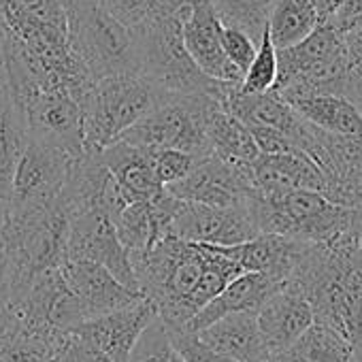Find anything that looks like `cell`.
Segmentation results:
<instances>
[{
  "instance_id": "19",
  "label": "cell",
  "mask_w": 362,
  "mask_h": 362,
  "mask_svg": "<svg viewBox=\"0 0 362 362\" xmlns=\"http://www.w3.org/2000/svg\"><path fill=\"white\" fill-rule=\"evenodd\" d=\"M256 320L269 351L279 354L313 324V311L298 288L284 284L262 303Z\"/></svg>"
},
{
  "instance_id": "24",
  "label": "cell",
  "mask_w": 362,
  "mask_h": 362,
  "mask_svg": "<svg viewBox=\"0 0 362 362\" xmlns=\"http://www.w3.org/2000/svg\"><path fill=\"white\" fill-rule=\"evenodd\" d=\"M207 147L211 156L237 166H250L260 156L247 126L220 100L211 107L207 117Z\"/></svg>"
},
{
  "instance_id": "7",
  "label": "cell",
  "mask_w": 362,
  "mask_h": 362,
  "mask_svg": "<svg viewBox=\"0 0 362 362\" xmlns=\"http://www.w3.org/2000/svg\"><path fill=\"white\" fill-rule=\"evenodd\" d=\"M69 41L94 81L109 75L139 73L134 30L122 24L96 0H62Z\"/></svg>"
},
{
  "instance_id": "38",
  "label": "cell",
  "mask_w": 362,
  "mask_h": 362,
  "mask_svg": "<svg viewBox=\"0 0 362 362\" xmlns=\"http://www.w3.org/2000/svg\"><path fill=\"white\" fill-rule=\"evenodd\" d=\"M345 35V45L351 58V66L362 71V28L360 30H347Z\"/></svg>"
},
{
  "instance_id": "16",
  "label": "cell",
  "mask_w": 362,
  "mask_h": 362,
  "mask_svg": "<svg viewBox=\"0 0 362 362\" xmlns=\"http://www.w3.org/2000/svg\"><path fill=\"white\" fill-rule=\"evenodd\" d=\"M62 275L77 296L86 320L115 311L141 298L139 292L126 288L109 269L92 260H64Z\"/></svg>"
},
{
  "instance_id": "17",
  "label": "cell",
  "mask_w": 362,
  "mask_h": 362,
  "mask_svg": "<svg viewBox=\"0 0 362 362\" xmlns=\"http://www.w3.org/2000/svg\"><path fill=\"white\" fill-rule=\"evenodd\" d=\"M252 181L258 192H286V190H313L326 197L328 179L322 168L303 151L260 153L250 164Z\"/></svg>"
},
{
  "instance_id": "31",
  "label": "cell",
  "mask_w": 362,
  "mask_h": 362,
  "mask_svg": "<svg viewBox=\"0 0 362 362\" xmlns=\"http://www.w3.org/2000/svg\"><path fill=\"white\" fill-rule=\"evenodd\" d=\"M128 362H184V358L173 347L160 317H156L136 341Z\"/></svg>"
},
{
  "instance_id": "4",
  "label": "cell",
  "mask_w": 362,
  "mask_h": 362,
  "mask_svg": "<svg viewBox=\"0 0 362 362\" xmlns=\"http://www.w3.org/2000/svg\"><path fill=\"white\" fill-rule=\"evenodd\" d=\"M351 58L345 35L330 22H320L296 45L277 49L273 92L286 103L305 94L345 96L351 83Z\"/></svg>"
},
{
  "instance_id": "13",
  "label": "cell",
  "mask_w": 362,
  "mask_h": 362,
  "mask_svg": "<svg viewBox=\"0 0 362 362\" xmlns=\"http://www.w3.org/2000/svg\"><path fill=\"white\" fill-rule=\"evenodd\" d=\"M60 201L71 216L79 211H103L113 222L124 207L132 203L105 166L100 153L92 151H83L73 162Z\"/></svg>"
},
{
  "instance_id": "27",
  "label": "cell",
  "mask_w": 362,
  "mask_h": 362,
  "mask_svg": "<svg viewBox=\"0 0 362 362\" xmlns=\"http://www.w3.org/2000/svg\"><path fill=\"white\" fill-rule=\"evenodd\" d=\"M58 341L22 326L7 309V322L0 328V362H54Z\"/></svg>"
},
{
  "instance_id": "23",
  "label": "cell",
  "mask_w": 362,
  "mask_h": 362,
  "mask_svg": "<svg viewBox=\"0 0 362 362\" xmlns=\"http://www.w3.org/2000/svg\"><path fill=\"white\" fill-rule=\"evenodd\" d=\"M28 143L24 113L0 77V209L7 211L16 166Z\"/></svg>"
},
{
  "instance_id": "34",
  "label": "cell",
  "mask_w": 362,
  "mask_h": 362,
  "mask_svg": "<svg viewBox=\"0 0 362 362\" xmlns=\"http://www.w3.org/2000/svg\"><path fill=\"white\" fill-rule=\"evenodd\" d=\"M220 43H222V49H224L228 62L243 75L256 56L258 43L245 30H241L237 26H228V24H222Z\"/></svg>"
},
{
  "instance_id": "3",
  "label": "cell",
  "mask_w": 362,
  "mask_h": 362,
  "mask_svg": "<svg viewBox=\"0 0 362 362\" xmlns=\"http://www.w3.org/2000/svg\"><path fill=\"white\" fill-rule=\"evenodd\" d=\"M258 233L284 235L305 243H330L362 228V211L332 203L322 192H258L247 199Z\"/></svg>"
},
{
  "instance_id": "39",
  "label": "cell",
  "mask_w": 362,
  "mask_h": 362,
  "mask_svg": "<svg viewBox=\"0 0 362 362\" xmlns=\"http://www.w3.org/2000/svg\"><path fill=\"white\" fill-rule=\"evenodd\" d=\"M307 3L311 5V9L315 11L320 22H332L341 9L343 0H307Z\"/></svg>"
},
{
  "instance_id": "28",
  "label": "cell",
  "mask_w": 362,
  "mask_h": 362,
  "mask_svg": "<svg viewBox=\"0 0 362 362\" xmlns=\"http://www.w3.org/2000/svg\"><path fill=\"white\" fill-rule=\"evenodd\" d=\"M320 24L307 0H275L267 30L277 49L296 45Z\"/></svg>"
},
{
  "instance_id": "40",
  "label": "cell",
  "mask_w": 362,
  "mask_h": 362,
  "mask_svg": "<svg viewBox=\"0 0 362 362\" xmlns=\"http://www.w3.org/2000/svg\"><path fill=\"white\" fill-rule=\"evenodd\" d=\"M347 100H351V103L356 105V109L360 111V115H362V86H358V88H354V90L349 92V96H347Z\"/></svg>"
},
{
  "instance_id": "9",
  "label": "cell",
  "mask_w": 362,
  "mask_h": 362,
  "mask_svg": "<svg viewBox=\"0 0 362 362\" xmlns=\"http://www.w3.org/2000/svg\"><path fill=\"white\" fill-rule=\"evenodd\" d=\"M77 158L79 156H73L56 145L28 139L16 166L5 216H26L54 205L64 190Z\"/></svg>"
},
{
  "instance_id": "15",
  "label": "cell",
  "mask_w": 362,
  "mask_h": 362,
  "mask_svg": "<svg viewBox=\"0 0 362 362\" xmlns=\"http://www.w3.org/2000/svg\"><path fill=\"white\" fill-rule=\"evenodd\" d=\"M222 22L211 0H190V11L184 20V43L194 64L211 79L224 83H241L243 75L228 62L220 43Z\"/></svg>"
},
{
  "instance_id": "11",
  "label": "cell",
  "mask_w": 362,
  "mask_h": 362,
  "mask_svg": "<svg viewBox=\"0 0 362 362\" xmlns=\"http://www.w3.org/2000/svg\"><path fill=\"white\" fill-rule=\"evenodd\" d=\"M256 235L260 233L247 203L237 207H211L181 201L170 226V237L216 247L237 245L254 239Z\"/></svg>"
},
{
  "instance_id": "41",
  "label": "cell",
  "mask_w": 362,
  "mask_h": 362,
  "mask_svg": "<svg viewBox=\"0 0 362 362\" xmlns=\"http://www.w3.org/2000/svg\"><path fill=\"white\" fill-rule=\"evenodd\" d=\"M358 86H362V71H360V69H354V75H351V86H349V90H347L345 98H347V96H349V92H351L354 88H358Z\"/></svg>"
},
{
  "instance_id": "25",
  "label": "cell",
  "mask_w": 362,
  "mask_h": 362,
  "mask_svg": "<svg viewBox=\"0 0 362 362\" xmlns=\"http://www.w3.org/2000/svg\"><path fill=\"white\" fill-rule=\"evenodd\" d=\"M288 105L315 128L337 136H362V115L351 100L339 94H305Z\"/></svg>"
},
{
  "instance_id": "10",
  "label": "cell",
  "mask_w": 362,
  "mask_h": 362,
  "mask_svg": "<svg viewBox=\"0 0 362 362\" xmlns=\"http://www.w3.org/2000/svg\"><path fill=\"white\" fill-rule=\"evenodd\" d=\"M166 190L179 201L211 207L245 205L256 194L250 166H237L211 153L201 158L184 179L166 186Z\"/></svg>"
},
{
  "instance_id": "21",
  "label": "cell",
  "mask_w": 362,
  "mask_h": 362,
  "mask_svg": "<svg viewBox=\"0 0 362 362\" xmlns=\"http://www.w3.org/2000/svg\"><path fill=\"white\" fill-rule=\"evenodd\" d=\"M284 284L264 275L245 271L235 277L222 292H218L188 324V330L197 332L211 322L230 313H258L262 303L281 288Z\"/></svg>"
},
{
  "instance_id": "32",
  "label": "cell",
  "mask_w": 362,
  "mask_h": 362,
  "mask_svg": "<svg viewBox=\"0 0 362 362\" xmlns=\"http://www.w3.org/2000/svg\"><path fill=\"white\" fill-rule=\"evenodd\" d=\"M201 158L205 156H197L184 149H151L153 170L164 188L184 179Z\"/></svg>"
},
{
  "instance_id": "5",
  "label": "cell",
  "mask_w": 362,
  "mask_h": 362,
  "mask_svg": "<svg viewBox=\"0 0 362 362\" xmlns=\"http://www.w3.org/2000/svg\"><path fill=\"white\" fill-rule=\"evenodd\" d=\"M173 92L141 73L109 75L90 86L81 100L83 149L98 153L151 113Z\"/></svg>"
},
{
  "instance_id": "30",
  "label": "cell",
  "mask_w": 362,
  "mask_h": 362,
  "mask_svg": "<svg viewBox=\"0 0 362 362\" xmlns=\"http://www.w3.org/2000/svg\"><path fill=\"white\" fill-rule=\"evenodd\" d=\"M275 79H277V47L273 45L271 35L264 28L258 41L256 56L250 62L247 71L243 73L241 90L247 94H262V92L273 90Z\"/></svg>"
},
{
  "instance_id": "12",
  "label": "cell",
  "mask_w": 362,
  "mask_h": 362,
  "mask_svg": "<svg viewBox=\"0 0 362 362\" xmlns=\"http://www.w3.org/2000/svg\"><path fill=\"white\" fill-rule=\"evenodd\" d=\"M66 260L98 262L109 269L126 288L139 292L130 254L122 245L113 220L103 211H79L71 216Z\"/></svg>"
},
{
  "instance_id": "20",
  "label": "cell",
  "mask_w": 362,
  "mask_h": 362,
  "mask_svg": "<svg viewBox=\"0 0 362 362\" xmlns=\"http://www.w3.org/2000/svg\"><path fill=\"white\" fill-rule=\"evenodd\" d=\"M197 337L214 351L235 362H267L271 351L262 339L256 313H230L197 330Z\"/></svg>"
},
{
  "instance_id": "14",
  "label": "cell",
  "mask_w": 362,
  "mask_h": 362,
  "mask_svg": "<svg viewBox=\"0 0 362 362\" xmlns=\"http://www.w3.org/2000/svg\"><path fill=\"white\" fill-rule=\"evenodd\" d=\"M156 317L158 311L151 300L141 296L126 307L81 322L75 330L90 339L113 362H128L136 341Z\"/></svg>"
},
{
  "instance_id": "8",
  "label": "cell",
  "mask_w": 362,
  "mask_h": 362,
  "mask_svg": "<svg viewBox=\"0 0 362 362\" xmlns=\"http://www.w3.org/2000/svg\"><path fill=\"white\" fill-rule=\"evenodd\" d=\"M218 103L209 94H170L119 139L147 149H184L207 156V117Z\"/></svg>"
},
{
  "instance_id": "35",
  "label": "cell",
  "mask_w": 362,
  "mask_h": 362,
  "mask_svg": "<svg viewBox=\"0 0 362 362\" xmlns=\"http://www.w3.org/2000/svg\"><path fill=\"white\" fill-rule=\"evenodd\" d=\"M173 347L184 358V362H235L233 358H226L214 349H209L192 330H179V332H166Z\"/></svg>"
},
{
  "instance_id": "37",
  "label": "cell",
  "mask_w": 362,
  "mask_h": 362,
  "mask_svg": "<svg viewBox=\"0 0 362 362\" xmlns=\"http://www.w3.org/2000/svg\"><path fill=\"white\" fill-rule=\"evenodd\" d=\"M9 303H11V258L3 233H0V309H9Z\"/></svg>"
},
{
  "instance_id": "26",
  "label": "cell",
  "mask_w": 362,
  "mask_h": 362,
  "mask_svg": "<svg viewBox=\"0 0 362 362\" xmlns=\"http://www.w3.org/2000/svg\"><path fill=\"white\" fill-rule=\"evenodd\" d=\"M267 362H356V358L341 334L313 322L288 349L271 354Z\"/></svg>"
},
{
  "instance_id": "36",
  "label": "cell",
  "mask_w": 362,
  "mask_h": 362,
  "mask_svg": "<svg viewBox=\"0 0 362 362\" xmlns=\"http://www.w3.org/2000/svg\"><path fill=\"white\" fill-rule=\"evenodd\" d=\"M96 3L128 28H136L143 22L151 0H96Z\"/></svg>"
},
{
  "instance_id": "2",
  "label": "cell",
  "mask_w": 362,
  "mask_h": 362,
  "mask_svg": "<svg viewBox=\"0 0 362 362\" xmlns=\"http://www.w3.org/2000/svg\"><path fill=\"white\" fill-rule=\"evenodd\" d=\"M190 0H151L143 22L132 28L139 45V73L173 94H209L220 103L233 83L207 77L184 43Z\"/></svg>"
},
{
  "instance_id": "44",
  "label": "cell",
  "mask_w": 362,
  "mask_h": 362,
  "mask_svg": "<svg viewBox=\"0 0 362 362\" xmlns=\"http://www.w3.org/2000/svg\"><path fill=\"white\" fill-rule=\"evenodd\" d=\"M5 214H7L5 209H0V226H3V222H5Z\"/></svg>"
},
{
  "instance_id": "42",
  "label": "cell",
  "mask_w": 362,
  "mask_h": 362,
  "mask_svg": "<svg viewBox=\"0 0 362 362\" xmlns=\"http://www.w3.org/2000/svg\"><path fill=\"white\" fill-rule=\"evenodd\" d=\"M358 256H360V262H362V228L358 233Z\"/></svg>"
},
{
  "instance_id": "1",
  "label": "cell",
  "mask_w": 362,
  "mask_h": 362,
  "mask_svg": "<svg viewBox=\"0 0 362 362\" xmlns=\"http://www.w3.org/2000/svg\"><path fill=\"white\" fill-rule=\"evenodd\" d=\"M141 296L151 300L166 332L188 330L190 320L235 277L245 273L214 245L177 237L132 258Z\"/></svg>"
},
{
  "instance_id": "18",
  "label": "cell",
  "mask_w": 362,
  "mask_h": 362,
  "mask_svg": "<svg viewBox=\"0 0 362 362\" xmlns=\"http://www.w3.org/2000/svg\"><path fill=\"white\" fill-rule=\"evenodd\" d=\"M307 247L309 243L305 241H296V239L273 235V233H260L250 241L228 245V247H218V250L226 254L230 260H235L243 271L264 273L286 284L294 275L296 267L300 264Z\"/></svg>"
},
{
  "instance_id": "43",
  "label": "cell",
  "mask_w": 362,
  "mask_h": 362,
  "mask_svg": "<svg viewBox=\"0 0 362 362\" xmlns=\"http://www.w3.org/2000/svg\"><path fill=\"white\" fill-rule=\"evenodd\" d=\"M5 322H7V309H0V328L5 326Z\"/></svg>"
},
{
  "instance_id": "29",
  "label": "cell",
  "mask_w": 362,
  "mask_h": 362,
  "mask_svg": "<svg viewBox=\"0 0 362 362\" xmlns=\"http://www.w3.org/2000/svg\"><path fill=\"white\" fill-rule=\"evenodd\" d=\"M211 3L222 24L245 30L258 43L275 0H211Z\"/></svg>"
},
{
  "instance_id": "6",
  "label": "cell",
  "mask_w": 362,
  "mask_h": 362,
  "mask_svg": "<svg viewBox=\"0 0 362 362\" xmlns=\"http://www.w3.org/2000/svg\"><path fill=\"white\" fill-rule=\"evenodd\" d=\"M0 233L11 258V307L37 277L64 264L71 214L58 199L54 205L26 216H5Z\"/></svg>"
},
{
  "instance_id": "22",
  "label": "cell",
  "mask_w": 362,
  "mask_h": 362,
  "mask_svg": "<svg viewBox=\"0 0 362 362\" xmlns=\"http://www.w3.org/2000/svg\"><path fill=\"white\" fill-rule=\"evenodd\" d=\"M98 153L130 201H151L164 192L153 170L151 149L119 139Z\"/></svg>"
},
{
  "instance_id": "33",
  "label": "cell",
  "mask_w": 362,
  "mask_h": 362,
  "mask_svg": "<svg viewBox=\"0 0 362 362\" xmlns=\"http://www.w3.org/2000/svg\"><path fill=\"white\" fill-rule=\"evenodd\" d=\"M54 362H113L103 349L75 328L64 332L54 349Z\"/></svg>"
}]
</instances>
